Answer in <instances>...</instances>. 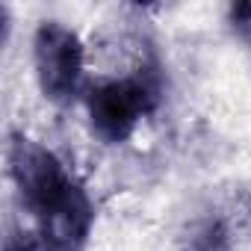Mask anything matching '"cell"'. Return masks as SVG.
Segmentation results:
<instances>
[{
  "instance_id": "obj_1",
  "label": "cell",
  "mask_w": 251,
  "mask_h": 251,
  "mask_svg": "<svg viewBox=\"0 0 251 251\" xmlns=\"http://www.w3.org/2000/svg\"><path fill=\"white\" fill-rule=\"evenodd\" d=\"M154 106L157 89L145 77L109 80L89 92V124L98 139L115 145L127 139Z\"/></svg>"
},
{
  "instance_id": "obj_2",
  "label": "cell",
  "mask_w": 251,
  "mask_h": 251,
  "mask_svg": "<svg viewBox=\"0 0 251 251\" xmlns=\"http://www.w3.org/2000/svg\"><path fill=\"white\" fill-rule=\"evenodd\" d=\"M36 80L48 100L65 103L74 98L83 77V45L74 30L59 21H45L33 39Z\"/></svg>"
},
{
  "instance_id": "obj_3",
  "label": "cell",
  "mask_w": 251,
  "mask_h": 251,
  "mask_svg": "<svg viewBox=\"0 0 251 251\" xmlns=\"http://www.w3.org/2000/svg\"><path fill=\"white\" fill-rule=\"evenodd\" d=\"M6 157H9L12 180H15L24 204L30 207V213L36 219L74 183L65 175L62 163L48 148H42L39 142L27 139L24 133H12Z\"/></svg>"
},
{
  "instance_id": "obj_4",
  "label": "cell",
  "mask_w": 251,
  "mask_h": 251,
  "mask_svg": "<svg viewBox=\"0 0 251 251\" xmlns=\"http://www.w3.org/2000/svg\"><path fill=\"white\" fill-rule=\"evenodd\" d=\"M95 222V210L89 195L80 183H71L42 216H39V236L50 251H80L89 239Z\"/></svg>"
},
{
  "instance_id": "obj_5",
  "label": "cell",
  "mask_w": 251,
  "mask_h": 251,
  "mask_svg": "<svg viewBox=\"0 0 251 251\" xmlns=\"http://www.w3.org/2000/svg\"><path fill=\"white\" fill-rule=\"evenodd\" d=\"M186 251H225V227L219 222H204L192 230Z\"/></svg>"
},
{
  "instance_id": "obj_6",
  "label": "cell",
  "mask_w": 251,
  "mask_h": 251,
  "mask_svg": "<svg viewBox=\"0 0 251 251\" xmlns=\"http://www.w3.org/2000/svg\"><path fill=\"white\" fill-rule=\"evenodd\" d=\"M230 24L251 45V3H233L230 6Z\"/></svg>"
},
{
  "instance_id": "obj_7",
  "label": "cell",
  "mask_w": 251,
  "mask_h": 251,
  "mask_svg": "<svg viewBox=\"0 0 251 251\" xmlns=\"http://www.w3.org/2000/svg\"><path fill=\"white\" fill-rule=\"evenodd\" d=\"M6 251H50L45 245L42 236H33V233H15L6 239Z\"/></svg>"
}]
</instances>
